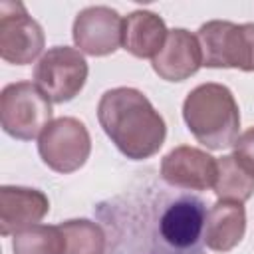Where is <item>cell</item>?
<instances>
[{
    "instance_id": "8992f818",
    "label": "cell",
    "mask_w": 254,
    "mask_h": 254,
    "mask_svg": "<svg viewBox=\"0 0 254 254\" xmlns=\"http://www.w3.org/2000/svg\"><path fill=\"white\" fill-rule=\"evenodd\" d=\"M44 30L22 2H0V56L8 64H32L44 50Z\"/></svg>"
},
{
    "instance_id": "5b68a950",
    "label": "cell",
    "mask_w": 254,
    "mask_h": 254,
    "mask_svg": "<svg viewBox=\"0 0 254 254\" xmlns=\"http://www.w3.org/2000/svg\"><path fill=\"white\" fill-rule=\"evenodd\" d=\"M89 67L79 50L69 46L50 48L34 69V83L54 103L73 99L85 85Z\"/></svg>"
},
{
    "instance_id": "ba28073f",
    "label": "cell",
    "mask_w": 254,
    "mask_h": 254,
    "mask_svg": "<svg viewBox=\"0 0 254 254\" xmlns=\"http://www.w3.org/2000/svg\"><path fill=\"white\" fill-rule=\"evenodd\" d=\"M161 177L171 187L206 190L216 181V159L202 149L181 145L163 157Z\"/></svg>"
},
{
    "instance_id": "7c38bea8",
    "label": "cell",
    "mask_w": 254,
    "mask_h": 254,
    "mask_svg": "<svg viewBox=\"0 0 254 254\" xmlns=\"http://www.w3.org/2000/svg\"><path fill=\"white\" fill-rule=\"evenodd\" d=\"M246 232V212L240 202L218 200L210 206L202 240L214 252H228L232 250Z\"/></svg>"
},
{
    "instance_id": "4fadbf2b",
    "label": "cell",
    "mask_w": 254,
    "mask_h": 254,
    "mask_svg": "<svg viewBox=\"0 0 254 254\" xmlns=\"http://www.w3.org/2000/svg\"><path fill=\"white\" fill-rule=\"evenodd\" d=\"M167 26L161 16L149 10H135L123 20L121 46L135 58H155L167 42Z\"/></svg>"
},
{
    "instance_id": "5bb4252c",
    "label": "cell",
    "mask_w": 254,
    "mask_h": 254,
    "mask_svg": "<svg viewBox=\"0 0 254 254\" xmlns=\"http://www.w3.org/2000/svg\"><path fill=\"white\" fill-rule=\"evenodd\" d=\"M202 50V65L234 67L238 56V24L228 20H210L196 32Z\"/></svg>"
},
{
    "instance_id": "52a82bcc",
    "label": "cell",
    "mask_w": 254,
    "mask_h": 254,
    "mask_svg": "<svg viewBox=\"0 0 254 254\" xmlns=\"http://www.w3.org/2000/svg\"><path fill=\"white\" fill-rule=\"evenodd\" d=\"M73 44L87 56H109L121 46L123 20L109 6L83 8L73 20Z\"/></svg>"
},
{
    "instance_id": "2e32d148",
    "label": "cell",
    "mask_w": 254,
    "mask_h": 254,
    "mask_svg": "<svg viewBox=\"0 0 254 254\" xmlns=\"http://www.w3.org/2000/svg\"><path fill=\"white\" fill-rule=\"evenodd\" d=\"M64 236V254H103L105 252V232L99 224L75 218L58 224Z\"/></svg>"
},
{
    "instance_id": "277c9868",
    "label": "cell",
    "mask_w": 254,
    "mask_h": 254,
    "mask_svg": "<svg viewBox=\"0 0 254 254\" xmlns=\"http://www.w3.org/2000/svg\"><path fill=\"white\" fill-rule=\"evenodd\" d=\"M38 153L52 171L73 173L85 165L91 153L89 131L75 117L54 119L38 137Z\"/></svg>"
},
{
    "instance_id": "30bf717a",
    "label": "cell",
    "mask_w": 254,
    "mask_h": 254,
    "mask_svg": "<svg viewBox=\"0 0 254 254\" xmlns=\"http://www.w3.org/2000/svg\"><path fill=\"white\" fill-rule=\"evenodd\" d=\"M153 71L165 81H185L202 65V50L194 34L185 28L169 30L163 50L151 60Z\"/></svg>"
},
{
    "instance_id": "3957f363",
    "label": "cell",
    "mask_w": 254,
    "mask_h": 254,
    "mask_svg": "<svg viewBox=\"0 0 254 254\" xmlns=\"http://www.w3.org/2000/svg\"><path fill=\"white\" fill-rule=\"evenodd\" d=\"M52 101L32 81H16L0 93L2 129L20 141H32L54 121Z\"/></svg>"
},
{
    "instance_id": "9c48e42d",
    "label": "cell",
    "mask_w": 254,
    "mask_h": 254,
    "mask_svg": "<svg viewBox=\"0 0 254 254\" xmlns=\"http://www.w3.org/2000/svg\"><path fill=\"white\" fill-rule=\"evenodd\" d=\"M206 208L196 196H181L171 202L159 218L161 238L177 250L194 248L204 232Z\"/></svg>"
},
{
    "instance_id": "7a4b0ae2",
    "label": "cell",
    "mask_w": 254,
    "mask_h": 254,
    "mask_svg": "<svg viewBox=\"0 0 254 254\" xmlns=\"http://www.w3.org/2000/svg\"><path fill=\"white\" fill-rule=\"evenodd\" d=\"M183 119L192 137L206 149L234 145L240 131V111L232 91L222 83L196 85L183 103Z\"/></svg>"
},
{
    "instance_id": "e0dca14e",
    "label": "cell",
    "mask_w": 254,
    "mask_h": 254,
    "mask_svg": "<svg viewBox=\"0 0 254 254\" xmlns=\"http://www.w3.org/2000/svg\"><path fill=\"white\" fill-rule=\"evenodd\" d=\"M14 254H64V236L60 226L34 224L14 234Z\"/></svg>"
},
{
    "instance_id": "8fae6325",
    "label": "cell",
    "mask_w": 254,
    "mask_h": 254,
    "mask_svg": "<svg viewBox=\"0 0 254 254\" xmlns=\"http://www.w3.org/2000/svg\"><path fill=\"white\" fill-rule=\"evenodd\" d=\"M50 210L48 196L38 189L10 187L0 189V234L10 236L38 224Z\"/></svg>"
},
{
    "instance_id": "9a60e30c",
    "label": "cell",
    "mask_w": 254,
    "mask_h": 254,
    "mask_svg": "<svg viewBox=\"0 0 254 254\" xmlns=\"http://www.w3.org/2000/svg\"><path fill=\"white\" fill-rule=\"evenodd\" d=\"M218 200L246 202L254 194V173L234 155L216 159V181L212 185Z\"/></svg>"
},
{
    "instance_id": "6da1fadb",
    "label": "cell",
    "mask_w": 254,
    "mask_h": 254,
    "mask_svg": "<svg viewBox=\"0 0 254 254\" xmlns=\"http://www.w3.org/2000/svg\"><path fill=\"white\" fill-rule=\"evenodd\" d=\"M97 119L111 143L133 161L153 157L167 137L165 119L135 87L107 89L97 103Z\"/></svg>"
},
{
    "instance_id": "ac0fdd59",
    "label": "cell",
    "mask_w": 254,
    "mask_h": 254,
    "mask_svg": "<svg viewBox=\"0 0 254 254\" xmlns=\"http://www.w3.org/2000/svg\"><path fill=\"white\" fill-rule=\"evenodd\" d=\"M234 157L242 161L252 173H254V127L246 129L238 139L234 141Z\"/></svg>"
}]
</instances>
